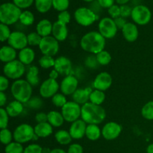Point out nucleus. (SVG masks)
<instances>
[{
	"mask_svg": "<svg viewBox=\"0 0 153 153\" xmlns=\"http://www.w3.org/2000/svg\"><path fill=\"white\" fill-rule=\"evenodd\" d=\"M52 126L48 122L37 123L34 127V133L39 137H46L51 135L53 131Z\"/></svg>",
	"mask_w": 153,
	"mask_h": 153,
	"instance_id": "nucleus-24",
	"label": "nucleus"
},
{
	"mask_svg": "<svg viewBox=\"0 0 153 153\" xmlns=\"http://www.w3.org/2000/svg\"><path fill=\"white\" fill-rule=\"evenodd\" d=\"M96 59L98 64H100V65H108L109 63L111 61V56L110 53L107 51H102L100 53H98L96 57Z\"/></svg>",
	"mask_w": 153,
	"mask_h": 153,
	"instance_id": "nucleus-35",
	"label": "nucleus"
},
{
	"mask_svg": "<svg viewBox=\"0 0 153 153\" xmlns=\"http://www.w3.org/2000/svg\"><path fill=\"white\" fill-rule=\"evenodd\" d=\"M59 89V84L56 79H46L42 83L40 88V94L43 98H50L55 96Z\"/></svg>",
	"mask_w": 153,
	"mask_h": 153,
	"instance_id": "nucleus-12",
	"label": "nucleus"
},
{
	"mask_svg": "<svg viewBox=\"0 0 153 153\" xmlns=\"http://www.w3.org/2000/svg\"><path fill=\"white\" fill-rule=\"evenodd\" d=\"M82 120L86 123L98 124L101 123L105 119L106 113L105 109L100 105L91 102H87L82 106Z\"/></svg>",
	"mask_w": 153,
	"mask_h": 153,
	"instance_id": "nucleus-2",
	"label": "nucleus"
},
{
	"mask_svg": "<svg viewBox=\"0 0 153 153\" xmlns=\"http://www.w3.org/2000/svg\"><path fill=\"white\" fill-rule=\"evenodd\" d=\"M55 140L58 143L61 145H67L71 143L73 137L70 135L69 131L65 130H60L58 131L55 134Z\"/></svg>",
	"mask_w": 153,
	"mask_h": 153,
	"instance_id": "nucleus-30",
	"label": "nucleus"
},
{
	"mask_svg": "<svg viewBox=\"0 0 153 153\" xmlns=\"http://www.w3.org/2000/svg\"><path fill=\"white\" fill-rule=\"evenodd\" d=\"M31 87L32 86L26 80L18 79L12 84L10 91L15 100L22 103H27L31 100L32 94Z\"/></svg>",
	"mask_w": 153,
	"mask_h": 153,
	"instance_id": "nucleus-3",
	"label": "nucleus"
},
{
	"mask_svg": "<svg viewBox=\"0 0 153 153\" xmlns=\"http://www.w3.org/2000/svg\"><path fill=\"white\" fill-rule=\"evenodd\" d=\"M12 138H13V135L10 130L7 129V128H4V129L1 130L0 139H1V142L3 144L7 146V144L11 143Z\"/></svg>",
	"mask_w": 153,
	"mask_h": 153,
	"instance_id": "nucleus-38",
	"label": "nucleus"
},
{
	"mask_svg": "<svg viewBox=\"0 0 153 153\" xmlns=\"http://www.w3.org/2000/svg\"><path fill=\"white\" fill-rule=\"evenodd\" d=\"M76 22L82 26H89L97 19V15L91 9L82 7L78 8L74 13Z\"/></svg>",
	"mask_w": 153,
	"mask_h": 153,
	"instance_id": "nucleus-9",
	"label": "nucleus"
},
{
	"mask_svg": "<svg viewBox=\"0 0 153 153\" xmlns=\"http://www.w3.org/2000/svg\"><path fill=\"white\" fill-rule=\"evenodd\" d=\"M131 19L137 25H144L149 23L152 18V13L149 7L139 4L132 8Z\"/></svg>",
	"mask_w": 153,
	"mask_h": 153,
	"instance_id": "nucleus-7",
	"label": "nucleus"
},
{
	"mask_svg": "<svg viewBox=\"0 0 153 153\" xmlns=\"http://www.w3.org/2000/svg\"><path fill=\"white\" fill-rule=\"evenodd\" d=\"M34 134V128L28 124L23 123L16 127L13 135L15 141L19 143H24L32 140Z\"/></svg>",
	"mask_w": 153,
	"mask_h": 153,
	"instance_id": "nucleus-8",
	"label": "nucleus"
},
{
	"mask_svg": "<svg viewBox=\"0 0 153 153\" xmlns=\"http://www.w3.org/2000/svg\"><path fill=\"white\" fill-rule=\"evenodd\" d=\"M9 121V115L5 109L1 108L0 109V128L1 129L7 128Z\"/></svg>",
	"mask_w": 153,
	"mask_h": 153,
	"instance_id": "nucleus-43",
	"label": "nucleus"
},
{
	"mask_svg": "<svg viewBox=\"0 0 153 153\" xmlns=\"http://www.w3.org/2000/svg\"><path fill=\"white\" fill-rule=\"evenodd\" d=\"M39 49L43 55L53 57L59 50V41H58L53 36L43 37L39 45Z\"/></svg>",
	"mask_w": 153,
	"mask_h": 153,
	"instance_id": "nucleus-10",
	"label": "nucleus"
},
{
	"mask_svg": "<svg viewBox=\"0 0 153 153\" xmlns=\"http://www.w3.org/2000/svg\"><path fill=\"white\" fill-rule=\"evenodd\" d=\"M21 9L14 3H3L0 6V21L4 25H12L19 20Z\"/></svg>",
	"mask_w": 153,
	"mask_h": 153,
	"instance_id": "nucleus-4",
	"label": "nucleus"
},
{
	"mask_svg": "<svg viewBox=\"0 0 153 153\" xmlns=\"http://www.w3.org/2000/svg\"><path fill=\"white\" fill-rule=\"evenodd\" d=\"M9 85L8 80H7V77L5 76H0V91L1 92H4L7 89Z\"/></svg>",
	"mask_w": 153,
	"mask_h": 153,
	"instance_id": "nucleus-51",
	"label": "nucleus"
},
{
	"mask_svg": "<svg viewBox=\"0 0 153 153\" xmlns=\"http://www.w3.org/2000/svg\"><path fill=\"white\" fill-rule=\"evenodd\" d=\"M54 69L62 76H69L72 70V63L69 58L61 56L55 59Z\"/></svg>",
	"mask_w": 153,
	"mask_h": 153,
	"instance_id": "nucleus-18",
	"label": "nucleus"
},
{
	"mask_svg": "<svg viewBox=\"0 0 153 153\" xmlns=\"http://www.w3.org/2000/svg\"><path fill=\"white\" fill-rule=\"evenodd\" d=\"M146 152L147 153H153V143H151L148 146L146 149Z\"/></svg>",
	"mask_w": 153,
	"mask_h": 153,
	"instance_id": "nucleus-59",
	"label": "nucleus"
},
{
	"mask_svg": "<svg viewBox=\"0 0 153 153\" xmlns=\"http://www.w3.org/2000/svg\"><path fill=\"white\" fill-rule=\"evenodd\" d=\"M6 102H7V97H6L5 94L4 92H1L0 91V106L2 107L5 105Z\"/></svg>",
	"mask_w": 153,
	"mask_h": 153,
	"instance_id": "nucleus-55",
	"label": "nucleus"
},
{
	"mask_svg": "<svg viewBox=\"0 0 153 153\" xmlns=\"http://www.w3.org/2000/svg\"><path fill=\"white\" fill-rule=\"evenodd\" d=\"M39 64L42 68L49 69L55 66V60L53 57L49 56V55H43L39 59Z\"/></svg>",
	"mask_w": 153,
	"mask_h": 153,
	"instance_id": "nucleus-37",
	"label": "nucleus"
},
{
	"mask_svg": "<svg viewBox=\"0 0 153 153\" xmlns=\"http://www.w3.org/2000/svg\"><path fill=\"white\" fill-rule=\"evenodd\" d=\"M34 0H13V3L19 8H27L33 4Z\"/></svg>",
	"mask_w": 153,
	"mask_h": 153,
	"instance_id": "nucleus-46",
	"label": "nucleus"
},
{
	"mask_svg": "<svg viewBox=\"0 0 153 153\" xmlns=\"http://www.w3.org/2000/svg\"><path fill=\"white\" fill-rule=\"evenodd\" d=\"M16 49L10 46H4L0 49V59L2 62L9 63L16 60Z\"/></svg>",
	"mask_w": 153,
	"mask_h": 153,
	"instance_id": "nucleus-22",
	"label": "nucleus"
},
{
	"mask_svg": "<svg viewBox=\"0 0 153 153\" xmlns=\"http://www.w3.org/2000/svg\"><path fill=\"white\" fill-rule=\"evenodd\" d=\"M112 84V78L106 72L100 73L97 76L94 82V87L96 90L105 91L108 89Z\"/></svg>",
	"mask_w": 153,
	"mask_h": 153,
	"instance_id": "nucleus-16",
	"label": "nucleus"
},
{
	"mask_svg": "<svg viewBox=\"0 0 153 153\" xmlns=\"http://www.w3.org/2000/svg\"><path fill=\"white\" fill-rule=\"evenodd\" d=\"M52 102L57 107L62 108L67 102L65 95L63 94H56L52 97Z\"/></svg>",
	"mask_w": 153,
	"mask_h": 153,
	"instance_id": "nucleus-41",
	"label": "nucleus"
},
{
	"mask_svg": "<svg viewBox=\"0 0 153 153\" xmlns=\"http://www.w3.org/2000/svg\"><path fill=\"white\" fill-rule=\"evenodd\" d=\"M92 91V89L90 88H85V89H82V88L77 89L76 92L72 95L73 101L78 104H86L90 100V96Z\"/></svg>",
	"mask_w": 153,
	"mask_h": 153,
	"instance_id": "nucleus-21",
	"label": "nucleus"
},
{
	"mask_svg": "<svg viewBox=\"0 0 153 153\" xmlns=\"http://www.w3.org/2000/svg\"><path fill=\"white\" fill-rule=\"evenodd\" d=\"M9 46L13 47L15 49H25L28 43V38L27 36L21 31H13L10 34V37L7 40Z\"/></svg>",
	"mask_w": 153,
	"mask_h": 153,
	"instance_id": "nucleus-13",
	"label": "nucleus"
},
{
	"mask_svg": "<svg viewBox=\"0 0 153 153\" xmlns=\"http://www.w3.org/2000/svg\"><path fill=\"white\" fill-rule=\"evenodd\" d=\"M52 34L58 41L65 40L68 36V28L67 27V24L63 23L58 20L55 22L52 26Z\"/></svg>",
	"mask_w": 153,
	"mask_h": 153,
	"instance_id": "nucleus-19",
	"label": "nucleus"
},
{
	"mask_svg": "<svg viewBox=\"0 0 153 153\" xmlns=\"http://www.w3.org/2000/svg\"><path fill=\"white\" fill-rule=\"evenodd\" d=\"M19 21L24 25H26V26L31 25L34 22V16L29 10H25L21 13Z\"/></svg>",
	"mask_w": 153,
	"mask_h": 153,
	"instance_id": "nucleus-33",
	"label": "nucleus"
},
{
	"mask_svg": "<svg viewBox=\"0 0 153 153\" xmlns=\"http://www.w3.org/2000/svg\"><path fill=\"white\" fill-rule=\"evenodd\" d=\"M102 134V131L100 127L95 124H89L87 126L85 135L89 140H97L100 137Z\"/></svg>",
	"mask_w": 153,
	"mask_h": 153,
	"instance_id": "nucleus-28",
	"label": "nucleus"
},
{
	"mask_svg": "<svg viewBox=\"0 0 153 153\" xmlns=\"http://www.w3.org/2000/svg\"><path fill=\"white\" fill-rule=\"evenodd\" d=\"M35 120L37 121V123H41L48 122V116L46 114L43 112H40L36 114Z\"/></svg>",
	"mask_w": 153,
	"mask_h": 153,
	"instance_id": "nucleus-52",
	"label": "nucleus"
},
{
	"mask_svg": "<svg viewBox=\"0 0 153 153\" xmlns=\"http://www.w3.org/2000/svg\"><path fill=\"white\" fill-rule=\"evenodd\" d=\"M23 153H43V149L40 145L33 143L25 147Z\"/></svg>",
	"mask_w": 153,
	"mask_h": 153,
	"instance_id": "nucleus-45",
	"label": "nucleus"
},
{
	"mask_svg": "<svg viewBox=\"0 0 153 153\" xmlns=\"http://www.w3.org/2000/svg\"><path fill=\"white\" fill-rule=\"evenodd\" d=\"M5 110L8 114L9 117H16L21 114V113L23 111V105L20 102L14 100V101H12L11 102L7 105Z\"/></svg>",
	"mask_w": 153,
	"mask_h": 153,
	"instance_id": "nucleus-26",
	"label": "nucleus"
},
{
	"mask_svg": "<svg viewBox=\"0 0 153 153\" xmlns=\"http://www.w3.org/2000/svg\"><path fill=\"white\" fill-rule=\"evenodd\" d=\"M58 75H59V73L54 69V70H52V71H51V73H49V78L53 79H56L57 78H58Z\"/></svg>",
	"mask_w": 153,
	"mask_h": 153,
	"instance_id": "nucleus-56",
	"label": "nucleus"
},
{
	"mask_svg": "<svg viewBox=\"0 0 153 153\" xmlns=\"http://www.w3.org/2000/svg\"><path fill=\"white\" fill-rule=\"evenodd\" d=\"M99 32L107 39H111L117 34L118 28L114 19L111 17H104L99 23Z\"/></svg>",
	"mask_w": 153,
	"mask_h": 153,
	"instance_id": "nucleus-11",
	"label": "nucleus"
},
{
	"mask_svg": "<svg viewBox=\"0 0 153 153\" xmlns=\"http://www.w3.org/2000/svg\"><path fill=\"white\" fill-rule=\"evenodd\" d=\"M122 131V127L120 124L114 122L106 123L102 130V135L108 140H112L119 137Z\"/></svg>",
	"mask_w": 153,
	"mask_h": 153,
	"instance_id": "nucleus-14",
	"label": "nucleus"
},
{
	"mask_svg": "<svg viewBox=\"0 0 153 153\" xmlns=\"http://www.w3.org/2000/svg\"><path fill=\"white\" fill-rule=\"evenodd\" d=\"M79 82L75 76L69 75L65 76L61 83V91L64 95H73L78 88Z\"/></svg>",
	"mask_w": 153,
	"mask_h": 153,
	"instance_id": "nucleus-15",
	"label": "nucleus"
},
{
	"mask_svg": "<svg viewBox=\"0 0 153 153\" xmlns=\"http://www.w3.org/2000/svg\"><path fill=\"white\" fill-rule=\"evenodd\" d=\"M34 58L35 53L34 50L29 47H25L19 52V61H20L24 65L31 64L34 60Z\"/></svg>",
	"mask_w": 153,
	"mask_h": 153,
	"instance_id": "nucleus-25",
	"label": "nucleus"
},
{
	"mask_svg": "<svg viewBox=\"0 0 153 153\" xmlns=\"http://www.w3.org/2000/svg\"><path fill=\"white\" fill-rule=\"evenodd\" d=\"M67 153H83V147L80 144L73 143L70 146Z\"/></svg>",
	"mask_w": 153,
	"mask_h": 153,
	"instance_id": "nucleus-50",
	"label": "nucleus"
},
{
	"mask_svg": "<svg viewBox=\"0 0 153 153\" xmlns=\"http://www.w3.org/2000/svg\"><path fill=\"white\" fill-rule=\"evenodd\" d=\"M105 95L104 92L102 91H99V90L93 91L90 96L91 102L97 105H100L105 101Z\"/></svg>",
	"mask_w": 153,
	"mask_h": 153,
	"instance_id": "nucleus-32",
	"label": "nucleus"
},
{
	"mask_svg": "<svg viewBox=\"0 0 153 153\" xmlns=\"http://www.w3.org/2000/svg\"><path fill=\"white\" fill-rule=\"evenodd\" d=\"M85 1H87V2H91V1H94V0H84Z\"/></svg>",
	"mask_w": 153,
	"mask_h": 153,
	"instance_id": "nucleus-60",
	"label": "nucleus"
},
{
	"mask_svg": "<svg viewBox=\"0 0 153 153\" xmlns=\"http://www.w3.org/2000/svg\"><path fill=\"white\" fill-rule=\"evenodd\" d=\"M120 16H122L123 18H126L131 16L132 8L130 6L127 5V4H123V5H120Z\"/></svg>",
	"mask_w": 153,
	"mask_h": 153,
	"instance_id": "nucleus-49",
	"label": "nucleus"
},
{
	"mask_svg": "<svg viewBox=\"0 0 153 153\" xmlns=\"http://www.w3.org/2000/svg\"><path fill=\"white\" fill-rule=\"evenodd\" d=\"M52 26H53V24H52L50 21L44 19L40 20L37 23L36 29H37V32L42 37H45L49 36V34L52 32Z\"/></svg>",
	"mask_w": 153,
	"mask_h": 153,
	"instance_id": "nucleus-23",
	"label": "nucleus"
},
{
	"mask_svg": "<svg viewBox=\"0 0 153 153\" xmlns=\"http://www.w3.org/2000/svg\"><path fill=\"white\" fill-rule=\"evenodd\" d=\"M27 104L28 105L30 108L33 109H37L40 108V106L42 105L43 102H42V100L40 99L37 98V97H34V98L31 99L29 101L27 102Z\"/></svg>",
	"mask_w": 153,
	"mask_h": 153,
	"instance_id": "nucleus-48",
	"label": "nucleus"
},
{
	"mask_svg": "<svg viewBox=\"0 0 153 153\" xmlns=\"http://www.w3.org/2000/svg\"><path fill=\"white\" fill-rule=\"evenodd\" d=\"M80 45L86 52L97 55L104 50L105 38L98 31H90L82 37Z\"/></svg>",
	"mask_w": 153,
	"mask_h": 153,
	"instance_id": "nucleus-1",
	"label": "nucleus"
},
{
	"mask_svg": "<svg viewBox=\"0 0 153 153\" xmlns=\"http://www.w3.org/2000/svg\"><path fill=\"white\" fill-rule=\"evenodd\" d=\"M141 114L145 119L153 120V101L148 102L144 105L141 110Z\"/></svg>",
	"mask_w": 153,
	"mask_h": 153,
	"instance_id": "nucleus-36",
	"label": "nucleus"
},
{
	"mask_svg": "<svg viewBox=\"0 0 153 153\" xmlns=\"http://www.w3.org/2000/svg\"><path fill=\"white\" fill-rule=\"evenodd\" d=\"M124 38L128 42H134L138 37V29L135 24L127 22L122 29Z\"/></svg>",
	"mask_w": 153,
	"mask_h": 153,
	"instance_id": "nucleus-20",
	"label": "nucleus"
},
{
	"mask_svg": "<svg viewBox=\"0 0 153 153\" xmlns=\"http://www.w3.org/2000/svg\"><path fill=\"white\" fill-rule=\"evenodd\" d=\"M70 18H71L70 13L67 10H64V11L60 12L58 16V20L64 24H67L70 22Z\"/></svg>",
	"mask_w": 153,
	"mask_h": 153,
	"instance_id": "nucleus-47",
	"label": "nucleus"
},
{
	"mask_svg": "<svg viewBox=\"0 0 153 153\" xmlns=\"http://www.w3.org/2000/svg\"><path fill=\"white\" fill-rule=\"evenodd\" d=\"M27 38H28V45L39 46L43 37L37 32H31L27 35Z\"/></svg>",
	"mask_w": 153,
	"mask_h": 153,
	"instance_id": "nucleus-40",
	"label": "nucleus"
},
{
	"mask_svg": "<svg viewBox=\"0 0 153 153\" xmlns=\"http://www.w3.org/2000/svg\"><path fill=\"white\" fill-rule=\"evenodd\" d=\"M48 123L54 127H60L64 122L62 114L56 111H52L47 114Z\"/></svg>",
	"mask_w": 153,
	"mask_h": 153,
	"instance_id": "nucleus-27",
	"label": "nucleus"
},
{
	"mask_svg": "<svg viewBox=\"0 0 153 153\" xmlns=\"http://www.w3.org/2000/svg\"><path fill=\"white\" fill-rule=\"evenodd\" d=\"M69 0H52V7L58 11H64L68 8Z\"/></svg>",
	"mask_w": 153,
	"mask_h": 153,
	"instance_id": "nucleus-39",
	"label": "nucleus"
},
{
	"mask_svg": "<svg viewBox=\"0 0 153 153\" xmlns=\"http://www.w3.org/2000/svg\"><path fill=\"white\" fill-rule=\"evenodd\" d=\"M86 123L83 120H77L75 122L72 123V125L70 126V135L73 137V139H79L82 138L85 135V132H86L87 125Z\"/></svg>",
	"mask_w": 153,
	"mask_h": 153,
	"instance_id": "nucleus-17",
	"label": "nucleus"
},
{
	"mask_svg": "<svg viewBox=\"0 0 153 153\" xmlns=\"http://www.w3.org/2000/svg\"><path fill=\"white\" fill-rule=\"evenodd\" d=\"M109 15L111 16L112 19H116V18L119 17L121 15L120 11V6L117 5V4H114L111 7H110L108 10Z\"/></svg>",
	"mask_w": 153,
	"mask_h": 153,
	"instance_id": "nucleus-44",
	"label": "nucleus"
},
{
	"mask_svg": "<svg viewBox=\"0 0 153 153\" xmlns=\"http://www.w3.org/2000/svg\"><path fill=\"white\" fill-rule=\"evenodd\" d=\"M61 114L64 117V120L69 123H73L79 120L81 117L82 107L74 101L67 102L61 108Z\"/></svg>",
	"mask_w": 153,
	"mask_h": 153,
	"instance_id": "nucleus-6",
	"label": "nucleus"
},
{
	"mask_svg": "<svg viewBox=\"0 0 153 153\" xmlns=\"http://www.w3.org/2000/svg\"><path fill=\"white\" fill-rule=\"evenodd\" d=\"M36 9L40 13H46L52 6V0H34Z\"/></svg>",
	"mask_w": 153,
	"mask_h": 153,
	"instance_id": "nucleus-31",
	"label": "nucleus"
},
{
	"mask_svg": "<svg viewBox=\"0 0 153 153\" xmlns=\"http://www.w3.org/2000/svg\"><path fill=\"white\" fill-rule=\"evenodd\" d=\"M38 74L39 70L36 66H31L28 70L26 74V81L31 86H37L40 82Z\"/></svg>",
	"mask_w": 153,
	"mask_h": 153,
	"instance_id": "nucleus-29",
	"label": "nucleus"
},
{
	"mask_svg": "<svg viewBox=\"0 0 153 153\" xmlns=\"http://www.w3.org/2000/svg\"><path fill=\"white\" fill-rule=\"evenodd\" d=\"M24 149L22 143L15 141L7 144L4 148V152L5 153H23Z\"/></svg>",
	"mask_w": 153,
	"mask_h": 153,
	"instance_id": "nucleus-34",
	"label": "nucleus"
},
{
	"mask_svg": "<svg viewBox=\"0 0 153 153\" xmlns=\"http://www.w3.org/2000/svg\"><path fill=\"white\" fill-rule=\"evenodd\" d=\"M116 2L118 4H120V5H123V4H126L127 2L129 1V0H115Z\"/></svg>",
	"mask_w": 153,
	"mask_h": 153,
	"instance_id": "nucleus-58",
	"label": "nucleus"
},
{
	"mask_svg": "<svg viewBox=\"0 0 153 153\" xmlns=\"http://www.w3.org/2000/svg\"><path fill=\"white\" fill-rule=\"evenodd\" d=\"M115 22V24H116L117 27L118 28H120V29H123V28L124 27V25L127 23L126 21L125 18L122 17V16H119V17L116 18V19H114Z\"/></svg>",
	"mask_w": 153,
	"mask_h": 153,
	"instance_id": "nucleus-54",
	"label": "nucleus"
},
{
	"mask_svg": "<svg viewBox=\"0 0 153 153\" xmlns=\"http://www.w3.org/2000/svg\"><path fill=\"white\" fill-rule=\"evenodd\" d=\"M114 1L115 0H97V2L102 7L109 8L112 5H114Z\"/></svg>",
	"mask_w": 153,
	"mask_h": 153,
	"instance_id": "nucleus-53",
	"label": "nucleus"
},
{
	"mask_svg": "<svg viewBox=\"0 0 153 153\" xmlns=\"http://www.w3.org/2000/svg\"><path fill=\"white\" fill-rule=\"evenodd\" d=\"M10 34H11V32L10 31V28H8L7 25H4L3 23L0 24V40L1 42L8 40Z\"/></svg>",
	"mask_w": 153,
	"mask_h": 153,
	"instance_id": "nucleus-42",
	"label": "nucleus"
},
{
	"mask_svg": "<svg viewBox=\"0 0 153 153\" xmlns=\"http://www.w3.org/2000/svg\"><path fill=\"white\" fill-rule=\"evenodd\" d=\"M25 72V65L18 60H14L5 64L3 67V73L5 77L11 79H18L22 77Z\"/></svg>",
	"mask_w": 153,
	"mask_h": 153,
	"instance_id": "nucleus-5",
	"label": "nucleus"
},
{
	"mask_svg": "<svg viewBox=\"0 0 153 153\" xmlns=\"http://www.w3.org/2000/svg\"><path fill=\"white\" fill-rule=\"evenodd\" d=\"M49 153H67V152H66V151H64V149H59V148H56V149H52V150H51Z\"/></svg>",
	"mask_w": 153,
	"mask_h": 153,
	"instance_id": "nucleus-57",
	"label": "nucleus"
}]
</instances>
